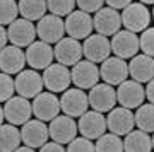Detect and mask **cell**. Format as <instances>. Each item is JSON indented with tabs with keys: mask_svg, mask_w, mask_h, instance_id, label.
Here are the masks:
<instances>
[{
	"mask_svg": "<svg viewBox=\"0 0 154 152\" xmlns=\"http://www.w3.org/2000/svg\"><path fill=\"white\" fill-rule=\"evenodd\" d=\"M122 26L125 29L134 31V33H140L144 29L149 27L151 22V12L147 11L146 4L142 2H130L125 9H122Z\"/></svg>",
	"mask_w": 154,
	"mask_h": 152,
	"instance_id": "obj_1",
	"label": "cell"
},
{
	"mask_svg": "<svg viewBox=\"0 0 154 152\" xmlns=\"http://www.w3.org/2000/svg\"><path fill=\"white\" fill-rule=\"evenodd\" d=\"M146 99V87L140 82L134 81V79H125V81L118 84L116 89V101L120 106H125L128 109L139 108Z\"/></svg>",
	"mask_w": 154,
	"mask_h": 152,
	"instance_id": "obj_2",
	"label": "cell"
},
{
	"mask_svg": "<svg viewBox=\"0 0 154 152\" xmlns=\"http://www.w3.org/2000/svg\"><path fill=\"white\" fill-rule=\"evenodd\" d=\"M63 22H65V33L70 38H75V39H86L94 29L91 14L81 11V9L72 11L69 16H65Z\"/></svg>",
	"mask_w": 154,
	"mask_h": 152,
	"instance_id": "obj_3",
	"label": "cell"
},
{
	"mask_svg": "<svg viewBox=\"0 0 154 152\" xmlns=\"http://www.w3.org/2000/svg\"><path fill=\"white\" fill-rule=\"evenodd\" d=\"M89 108V99L88 94L84 93L81 87H74V89H65L60 98V109L65 114L72 118H79L84 114Z\"/></svg>",
	"mask_w": 154,
	"mask_h": 152,
	"instance_id": "obj_4",
	"label": "cell"
},
{
	"mask_svg": "<svg viewBox=\"0 0 154 152\" xmlns=\"http://www.w3.org/2000/svg\"><path fill=\"white\" fill-rule=\"evenodd\" d=\"M36 34L41 41H46L50 44L57 43L65 34V22L60 16H55L51 12L45 14L36 24Z\"/></svg>",
	"mask_w": 154,
	"mask_h": 152,
	"instance_id": "obj_5",
	"label": "cell"
},
{
	"mask_svg": "<svg viewBox=\"0 0 154 152\" xmlns=\"http://www.w3.org/2000/svg\"><path fill=\"white\" fill-rule=\"evenodd\" d=\"M4 114H5V120L9 123L24 125L33 116V104L28 101V98L17 94V96H12L5 101Z\"/></svg>",
	"mask_w": 154,
	"mask_h": 152,
	"instance_id": "obj_6",
	"label": "cell"
},
{
	"mask_svg": "<svg viewBox=\"0 0 154 152\" xmlns=\"http://www.w3.org/2000/svg\"><path fill=\"white\" fill-rule=\"evenodd\" d=\"M26 62L28 65L34 70H45L48 65L53 63L55 60V53L53 48L50 46V43L46 41H33V43L26 46Z\"/></svg>",
	"mask_w": 154,
	"mask_h": 152,
	"instance_id": "obj_7",
	"label": "cell"
},
{
	"mask_svg": "<svg viewBox=\"0 0 154 152\" xmlns=\"http://www.w3.org/2000/svg\"><path fill=\"white\" fill-rule=\"evenodd\" d=\"M88 99H89V106L93 109H96V111H101V113L110 111L118 103L116 101V91L113 89L111 84H106V82L96 84V86L91 87Z\"/></svg>",
	"mask_w": 154,
	"mask_h": 152,
	"instance_id": "obj_8",
	"label": "cell"
},
{
	"mask_svg": "<svg viewBox=\"0 0 154 152\" xmlns=\"http://www.w3.org/2000/svg\"><path fill=\"white\" fill-rule=\"evenodd\" d=\"M70 75H72V82L75 84V87H81V89H91L101 79L98 65L88 58L79 60L75 65H72Z\"/></svg>",
	"mask_w": 154,
	"mask_h": 152,
	"instance_id": "obj_9",
	"label": "cell"
},
{
	"mask_svg": "<svg viewBox=\"0 0 154 152\" xmlns=\"http://www.w3.org/2000/svg\"><path fill=\"white\" fill-rule=\"evenodd\" d=\"M70 82H72V75L67 65L51 63L43 72V84L51 93H63L65 89H69Z\"/></svg>",
	"mask_w": 154,
	"mask_h": 152,
	"instance_id": "obj_10",
	"label": "cell"
},
{
	"mask_svg": "<svg viewBox=\"0 0 154 152\" xmlns=\"http://www.w3.org/2000/svg\"><path fill=\"white\" fill-rule=\"evenodd\" d=\"M7 36L12 44H16L19 48H26L36 39L38 34H36V26L33 24V21L21 17L9 24Z\"/></svg>",
	"mask_w": 154,
	"mask_h": 152,
	"instance_id": "obj_11",
	"label": "cell"
},
{
	"mask_svg": "<svg viewBox=\"0 0 154 152\" xmlns=\"http://www.w3.org/2000/svg\"><path fill=\"white\" fill-rule=\"evenodd\" d=\"M111 53V43L108 36L103 34H89L82 43V55L88 60L94 62V63H101L103 60H106Z\"/></svg>",
	"mask_w": 154,
	"mask_h": 152,
	"instance_id": "obj_12",
	"label": "cell"
},
{
	"mask_svg": "<svg viewBox=\"0 0 154 152\" xmlns=\"http://www.w3.org/2000/svg\"><path fill=\"white\" fill-rule=\"evenodd\" d=\"M77 128L81 132V135L88 137L91 140H96L98 137H101L108 130L106 126V118L101 111H86L84 114L79 116V121H77Z\"/></svg>",
	"mask_w": 154,
	"mask_h": 152,
	"instance_id": "obj_13",
	"label": "cell"
},
{
	"mask_svg": "<svg viewBox=\"0 0 154 152\" xmlns=\"http://www.w3.org/2000/svg\"><path fill=\"white\" fill-rule=\"evenodd\" d=\"M33 114L43 121H51V120L60 114V99L55 96V93H41L33 98Z\"/></svg>",
	"mask_w": 154,
	"mask_h": 152,
	"instance_id": "obj_14",
	"label": "cell"
},
{
	"mask_svg": "<svg viewBox=\"0 0 154 152\" xmlns=\"http://www.w3.org/2000/svg\"><path fill=\"white\" fill-rule=\"evenodd\" d=\"M93 24L96 33L103 36H113L122 27V16L113 7H101L98 12H94Z\"/></svg>",
	"mask_w": 154,
	"mask_h": 152,
	"instance_id": "obj_15",
	"label": "cell"
},
{
	"mask_svg": "<svg viewBox=\"0 0 154 152\" xmlns=\"http://www.w3.org/2000/svg\"><path fill=\"white\" fill-rule=\"evenodd\" d=\"M111 51L116 55V56H120V58L127 60V58H132L135 55L139 53V38L137 34L134 33V31H118L111 36Z\"/></svg>",
	"mask_w": 154,
	"mask_h": 152,
	"instance_id": "obj_16",
	"label": "cell"
},
{
	"mask_svg": "<svg viewBox=\"0 0 154 152\" xmlns=\"http://www.w3.org/2000/svg\"><path fill=\"white\" fill-rule=\"evenodd\" d=\"M14 84H16V93L28 99H33L34 96H38L45 87L43 75H39L34 68L21 70L17 74V77L14 79Z\"/></svg>",
	"mask_w": 154,
	"mask_h": 152,
	"instance_id": "obj_17",
	"label": "cell"
},
{
	"mask_svg": "<svg viewBox=\"0 0 154 152\" xmlns=\"http://www.w3.org/2000/svg\"><path fill=\"white\" fill-rule=\"evenodd\" d=\"M99 75L106 84L118 86L125 79H128V63L120 56H108L101 62Z\"/></svg>",
	"mask_w": 154,
	"mask_h": 152,
	"instance_id": "obj_18",
	"label": "cell"
},
{
	"mask_svg": "<svg viewBox=\"0 0 154 152\" xmlns=\"http://www.w3.org/2000/svg\"><path fill=\"white\" fill-rule=\"evenodd\" d=\"M53 53H55V60L58 63L72 67L82 58V44L79 43V39L70 38V36L62 38L55 43Z\"/></svg>",
	"mask_w": 154,
	"mask_h": 152,
	"instance_id": "obj_19",
	"label": "cell"
},
{
	"mask_svg": "<svg viewBox=\"0 0 154 152\" xmlns=\"http://www.w3.org/2000/svg\"><path fill=\"white\" fill-rule=\"evenodd\" d=\"M48 137H50V130L48 126L45 125L43 120L39 118H34V120H28L21 128V138H22V144L33 147L34 150L39 149V147L48 142Z\"/></svg>",
	"mask_w": 154,
	"mask_h": 152,
	"instance_id": "obj_20",
	"label": "cell"
},
{
	"mask_svg": "<svg viewBox=\"0 0 154 152\" xmlns=\"http://www.w3.org/2000/svg\"><path fill=\"white\" fill-rule=\"evenodd\" d=\"M106 126L108 130L116 133V135H127L128 132L135 126V118H134L132 109L120 106V108H111L106 116Z\"/></svg>",
	"mask_w": 154,
	"mask_h": 152,
	"instance_id": "obj_21",
	"label": "cell"
},
{
	"mask_svg": "<svg viewBox=\"0 0 154 152\" xmlns=\"http://www.w3.org/2000/svg\"><path fill=\"white\" fill-rule=\"evenodd\" d=\"M50 138L51 140H57L60 144H69V142L77 135V123L74 121L72 116L69 114H58L50 121Z\"/></svg>",
	"mask_w": 154,
	"mask_h": 152,
	"instance_id": "obj_22",
	"label": "cell"
},
{
	"mask_svg": "<svg viewBox=\"0 0 154 152\" xmlns=\"http://www.w3.org/2000/svg\"><path fill=\"white\" fill-rule=\"evenodd\" d=\"M26 53L22 51V48L11 44V46H4L0 50V70L5 74H19L24 70L26 65Z\"/></svg>",
	"mask_w": 154,
	"mask_h": 152,
	"instance_id": "obj_23",
	"label": "cell"
},
{
	"mask_svg": "<svg viewBox=\"0 0 154 152\" xmlns=\"http://www.w3.org/2000/svg\"><path fill=\"white\" fill-rule=\"evenodd\" d=\"M128 75L140 84L149 82L154 77V56H149L146 53H137L132 56L128 63Z\"/></svg>",
	"mask_w": 154,
	"mask_h": 152,
	"instance_id": "obj_24",
	"label": "cell"
},
{
	"mask_svg": "<svg viewBox=\"0 0 154 152\" xmlns=\"http://www.w3.org/2000/svg\"><path fill=\"white\" fill-rule=\"evenodd\" d=\"M152 149V140L147 132L144 130H130L123 138V150L128 152H147Z\"/></svg>",
	"mask_w": 154,
	"mask_h": 152,
	"instance_id": "obj_25",
	"label": "cell"
},
{
	"mask_svg": "<svg viewBox=\"0 0 154 152\" xmlns=\"http://www.w3.org/2000/svg\"><path fill=\"white\" fill-rule=\"evenodd\" d=\"M21 142V130L17 128V125H14V123L0 125V150L2 152L16 150Z\"/></svg>",
	"mask_w": 154,
	"mask_h": 152,
	"instance_id": "obj_26",
	"label": "cell"
},
{
	"mask_svg": "<svg viewBox=\"0 0 154 152\" xmlns=\"http://www.w3.org/2000/svg\"><path fill=\"white\" fill-rule=\"evenodd\" d=\"M19 14L29 21H39L46 14V0H19Z\"/></svg>",
	"mask_w": 154,
	"mask_h": 152,
	"instance_id": "obj_27",
	"label": "cell"
},
{
	"mask_svg": "<svg viewBox=\"0 0 154 152\" xmlns=\"http://www.w3.org/2000/svg\"><path fill=\"white\" fill-rule=\"evenodd\" d=\"M135 118V126L140 130L152 133L154 132V104L147 103V104H140L137 108V111L134 113Z\"/></svg>",
	"mask_w": 154,
	"mask_h": 152,
	"instance_id": "obj_28",
	"label": "cell"
},
{
	"mask_svg": "<svg viewBox=\"0 0 154 152\" xmlns=\"http://www.w3.org/2000/svg\"><path fill=\"white\" fill-rule=\"evenodd\" d=\"M96 140L98 142L94 144V147L99 152H120V150H123V140L120 138V135H116L113 132L103 133Z\"/></svg>",
	"mask_w": 154,
	"mask_h": 152,
	"instance_id": "obj_29",
	"label": "cell"
},
{
	"mask_svg": "<svg viewBox=\"0 0 154 152\" xmlns=\"http://www.w3.org/2000/svg\"><path fill=\"white\" fill-rule=\"evenodd\" d=\"M19 16V5L16 0H0V24L9 26Z\"/></svg>",
	"mask_w": 154,
	"mask_h": 152,
	"instance_id": "obj_30",
	"label": "cell"
},
{
	"mask_svg": "<svg viewBox=\"0 0 154 152\" xmlns=\"http://www.w3.org/2000/svg\"><path fill=\"white\" fill-rule=\"evenodd\" d=\"M48 11L55 16H69L74 9H75V0H46Z\"/></svg>",
	"mask_w": 154,
	"mask_h": 152,
	"instance_id": "obj_31",
	"label": "cell"
},
{
	"mask_svg": "<svg viewBox=\"0 0 154 152\" xmlns=\"http://www.w3.org/2000/svg\"><path fill=\"white\" fill-rule=\"evenodd\" d=\"M67 150L70 152H93L96 150V147H94V144L91 142V138H88V137H74L69 144H67Z\"/></svg>",
	"mask_w": 154,
	"mask_h": 152,
	"instance_id": "obj_32",
	"label": "cell"
},
{
	"mask_svg": "<svg viewBox=\"0 0 154 152\" xmlns=\"http://www.w3.org/2000/svg\"><path fill=\"white\" fill-rule=\"evenodd\" d=\"M16 93V84L14 79L11 77V74L2 72L0 74V101H7L9 98H12Z\"/></svg>",
	"mask_w": 154,
	"mask_h": 152,
	"instance_id": "obj_33",
	"label": "cell"
},
{
	"mask_svg": "<svg viewBox=\"0 0 154 152\" xmlns=\"http://www.w3.org/2000/svg\"><path fill=\"white\" fill-rule=\"evenodd\" d=\"M139 46L142 50V53L154 56V27H147L142 31L139 38Z\"/></svg>",
	"mask_w": 154,
	"mask_h": 152,
	"instance_id": "obj_34",
	"label": "cell"
},
{
	"mask_svg": "<svg viewBox=\"0 0 154 152\" xmlns=\"http://www.w3.org/2000/svg\"><path fill=\"white\" fill-rule=\"evenodd\" d=\"M77 7L84 12H98L101 7L105 5V0H75Z\"/></svg>",
	"mask_w": 154,
	"mask_h": 152,
	"instance_id": "obj_35",
	"label": "cell"
},
{
	"mask_svg": "<svg viewBox=\"0 0 154 152\" xmlns=\"http://www.w3.org/2000/svg\"><path fill=\"white\" fill-rule=\"evenodd\" d=\"M63 144H60V142L57 140H51V142H46V144H43V145L39 147V150L43 152H63Z\"/></svg>",
	"mask_w": 154,
	"mask_h": 152,
	"instance_id": "obj_36",
	"label": "cell"
},
{
	"mask_svg": "<svg viewBox=\"0 0 154 152\" xmlns=\"http://www.w3.org/2000/svg\"><path fill=\"white\" fill-rule=\"evenodd\" d=\"M106 5L108 7H113V9H116V11H120V9H125L132 0H105Z\"/></svg>",
	"mask_w": 154,
	"mask_h": 152,
	"instance_id": "obj_37",
	"label": "cell"
},
{
	"mask_svg": "<svg viewBox=\"0 0 154 152\" xmlns=\"http://www.w3.org/2000/svg\"><path fill=\"white\" fill-rule=\"evenodd\" d=\"M146 98H147L149 103L154 104V77L147 82V86H146Z\"/></svg>",
	"mask_w": 154,
	"mask_h": 152,
	"instance_id": "obj_38",
	"label": "cell"
},
{
	"mask_svg": "<svg viewBox=\"0 0 154 152\" xmlns=\"http://www.w3.org/2000/svg\"><path fill=\"white\" fill-rule=\"evenodd\" d=\"M7 41H9V36H7V29L2 24H0V50L7 46Z\"/></svg>",
	"mask_w": 154,
	"mask_h": 152,
	"instance_id": "obj_39",
	"label": "cell"
},
{
	"mask_svg": "<svg viewBox=\"0 0 154 152\" xmlns=\"http://www.w3.org/2000/svg\"><path fill=\"white\" fill-rule=\"evenodd\" d=\"M4 120H5V114H4V108L0 106V125L4 123Z\"/></svg>",
	"mask_w": 154,
	"mask_h": 152,
	"instance_id": "obj_40",
	"label": "cell"
},
{
	"mask_svg": "<svg viewBox=\"0 0 154 152\" xmlns=\"http://www.w3.org/2000/svg\"><path fill=\"white\" fill-rule=\"evenodd\" d=\"M140 2H142V4H146V5H151V4L154 5V0H140Z\"/></svg>",
	"mask_w": 154,
	"mask_h": 152,
	"instance_id": "obj_41",
	"label": "cell"
},
{
	"mask_svg": "<svg viewBox=\"0 0 154 152\" xmlns=\"http://www.w3.org/2000/svg\"><path fill=\"white\" fill-rule=\"evenodd\" d=\"M151 140H152V149H154V132H152V137H151Z\"/></svg>",
	"mask_w": 154,
	"mask_h": 152,
	"instance_id": "obj_42",
	"label": "cell"
},
{
	"mask_svg": "<svg viewBox=\"0 0 154 152\" xmlns=\"http://www.w3.org/2000/svg\"><path fill=\"white\" fill-rule=\"evenodd\" d=\"M152 17H154V9H152Z\"/></svg>",
	"mask_w": 154,
	"mask_h": 152,
	"instance_id": "obj_43",
	"label": "cell"
}]
</instances>
